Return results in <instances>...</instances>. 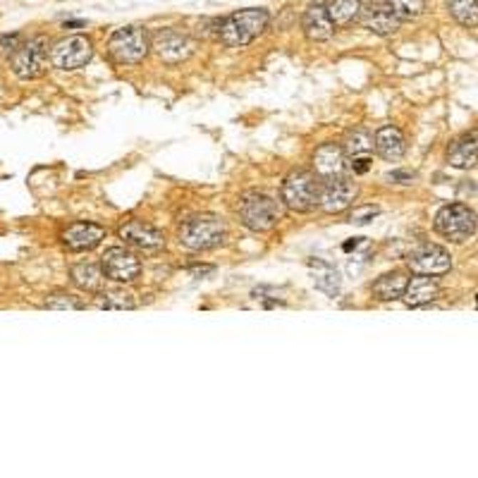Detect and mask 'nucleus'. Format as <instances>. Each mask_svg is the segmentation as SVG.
Wrapping results in <instances>:
<instances>
[{"mask_svg": "<svg viewBox=\"0 0 478 478\" xmlns=\"http://www.w3.org/2000/svg\"><path fill=\"white\" fill-rule=\"evenodd\" d=\"M378 213H380L378 206H359L350 213V223L352 225H368Z\"/></svg>", "mask_w": 478, "mask_h": 478, "instance_id": "c756f323", "label": "nucleus"}, {"mask_svg": "<svg viewBox=\"0 0 478 478\" xmlns=\"http://www.w3.org/2000/svg\"><path fill=\"white\" fill-rule=\"evenodd\" d=\"M302 31L304 36L311 41V44H325V41H330L335 36V31H337V26L327 15V8L325 5H309V8L304 10L302 15Z\"/></svg>", "mask_w": 478, "mask_h": 478, "instance_id": "2eb2a0df", "label": "nucleus"}, {"mask_svg": "<svg viewBox=\"0 0 478 478\" xmlns=\"http://www.w3.org/2000/svg\"><path fill=\"white\" fill-rule=\"evenodd\" d=\"M96 306L106 311H132L136 309V299L132 292L122 290V287H113V290H103L96 297Z\"/></svg>", "mask_w": 478, "mask_h": 478, "instance_id": "b1692460", "label": "nucleus"}, {"mask_svg": "<svg viewBox=\"0 0 478 478\" xmlns=\"http://www.w3.org/2000/svg\"><path fill=\"white\" fill-rule=\"evenodd\" d=\"M409 285V278L402 270H392L380 275L375 283L371 285V292L378 302H397V299L405 297V290Z\"/></svg>", "mask_w": 478, "mask_h": 478, "instance_id": "412c9836", "label": "nucleus"}, {"mask_svg": "<svg viewBox=\"0 0 478 478\" xmlns=\"http://www.w3.org/2000/svg\"><path fill=\"white\" fill-rule=\"evenodd\" d=\"M270 22L268 10L263 8H249V10H239L232 12V15L218 19L215 22V39L220 41L223 46L230 48H244L261 36L265 31V26Z\"/></svg>", "mask_w": 478, "mask_h": 478, "instance_id": "f257e3e1", "label": "nucleus"}, {"mask_svg": "<svg viewBox=\"0 0 478 478\" xmlns=\"http://www.w3.org/2000/svg\"><path fill=\"white\" fill-rule=\"evenodd\" d=\"M345 148L340 143H323V146L316 148L313 153V173H316L320 180H327V177L342 175L345 170Z\"/></svg>", "mask_w": 478, "mask_h": 478, "instance_id": "a211bd4d", "label": "nucleus"}, {"mask_svg": "<svg viewBox=\"0 0 478 478\" xmlns=\"http://www.w3.org/2000/svg\"><path fill=\"white\" fill-rule=\"evenodd\" d=\"M400 19H416L426 12V0H387Z\"/></svg>", "mask_w": 478, "mask_h": 478, "instance_id": "c85d7f7f", "label": "nucleus"}, {"mask_svg": "<svg viewBox=\"0 0 478 478\" xmlns=\"http://www.w3.org/2000/svg\"><path fill=\"white\" fill-rule=\"evenodd\" d=\"M447 163L452 168L469 170L478 163V129L459 136L447 151Z\"/></svg>", "mask_w": 478, "mask_h": 478, "instance_id": "aec40b11", "label": "nucleus"}, {"mask_svg": "<svg viewBox=\"0 0 478 478\" xmlns=\"http://www.w3.org/2000/svg\"><path fill=\"white\" fill-rule=\"evenodd\" d=\"M320 189L323 180L311 170H299L285 177L280 189V201L295 213H311L320 206Z\"/></svg>", "mask_w": 478, "mask_h": 478, "instance_id": "7ed1b4c3", "label": "nucleus"}, {"mask_svg": "<svg viewBox=\"0 0 478 478\" xmlns=\"http://www.w3.org/2000/svg\"><path fill=\"white\" fill-rule=\"evenodd\" d=\"M387 180L397 184H412L416 180V175L409 173V170H392V173H387Z\"/></svg>", "mask_w": 478, "mask_h": 478, "instance_id": "2f4dec72", "label": "nucleus"}, {"mask_svg": "<svg viewBox=\"0 0 478 478\" xmlns=\"http://www.w3.org/2000/svg\"><path fill=\"white\" fill-rule=\"evenodd\" d=\"M440 297V285L433 275H416L409 280L407 290H405V304L416 309V306H426L430 302Z\"/></svg>", "mask_w": 478, "mask_h": 478, "instance_id": "6ab92c4d", "label": "nucleus"}, {"mask_svg": "<svg viewBox=\"0 0 478 478\" xmlns=\"http://www.w3.org/2000/svg\"><path fill=\"white\" fill-rule=\"evenodd\" d=\"M407 263L412 273L416 275H445L452 268V256L447 254V249L438 247V244H419L416 249L409 251Z\"/></svg>", "mask_w": 478, "mask_h": 478, "instance_id": "9b49d317", "label": "nucleus"}, {"mask_svg": "<svg viewBox=\"0 0 478 478\" xmlns=\"http://www.w3.org/2000/svg\"><path fill=\"white\" fill-rule=\"evenodd\" d=\"M433 228L438 235H442L449 242H467L469 237H474L478 228V218L467 203H449L438 210L433 220Z\"/></svg>", "mask_w": 478, "mask_h": 478, "instance_id": "423d86ee", "label": "nucleus"}, {"mask_svg": "<svg viewBox=\"0 0 478 478\" xmlns=\"http://www.w3.org/2000/svg\"><path fill=\"white\" fill-rule=\"evenodd\" d=\"M359 196V184L347 175H335L323 180V189H320V210L327 215L342 213L357 201Z\"/></svg>", "mask_w": 478, "mask_h": 478, "instance_id": "9d476101", "label": "nucleus"}, {"mask_svg": "<svg viewBox=\"0 0 478 478\" xmlns=\"http://www.w3.org/2000/svg\"><path fill=\"white\" fill-rule=\"evenodd\" d=\"M327 8V15L335 22L337 29H345V26L354 24L361 15V0H330Z\"/></svg>", "mask_w": 478, "mask_h": 478, "instance_id": "393cba45", "label": "nucleus"}, {"mask_svg": "<svg viewBox=\"0 0 478 478\" xmlns=\"http://www.w3.org/2000/svg\"><path fill=\"white\" fill-rule=\"evenodd\" d=\"M46 309H53V311H81L86 309V302L77 295H65V292H60V295H51L46 299Z\"/></svg>", "mask_w": 478, "mask_h": 478, "instance_id": "cd10ccee", "label": "nucleus"}, {"mask_svg": "<svg viewBox=\"0 0 478 478\" xmlns=\"http://www.w3.org/2000/svg\"><path fill=\"white\" fill-rule=\"evenodd\" d=\"M17 46H19V34H12V36L0 39V48H3V51H8V53L15 51Z\"/></svg>", "mask_w": 478, "mask_h": 478, "instance_id": "473e14b6", "label": "nucleus"}, {"mask_svg": "<svg viewBox=\"0 0 478 478\" xmlns=\"http://www.w3.org/2000/svg\"><path fill=\"white\" fill-rule=\"evenodd\" d=\"M93 58V46L86 36H65L51 48V65L63 72L86 67Z\"/></svg>", "mask_w": 478, "mask_h": 478, "instance_id": "1a4fd4ad", "label": "nucleus"}, {"mask_svg": "<svg viewBox=\"0 0 478 478\" xmlns=\"http://www.w3.org/2000/svg\"><path fill=\"white\" fill-rule=\"evenodd\" d=\"M239 223L251 232H270L283 220V201L263 191H247L237 201Z\"/></svg>", "mask_w": 478, "mask_h": 478, "instance_id": "f03ea898", "label": "nucleus"}, {"mask_svg": "<svg viewBox=\"0 0 478 478\" xmlns=\"http://www.w3.org/2000/svg\"><path fill=\"white\" fill-rule=\"evenodd\" d=\"M309 268L313 270V285L318 287L320 292H325L327 297H337L340 295V287H342V278H340V273L332 268L330 263L320 261H309Z\"/></svg>", "mask_w": 478, "mask_h": 478, "instance_id": "5701e85b", "label": "nucleus"}, {"mask_svg": "<svg viewBox=\"0 0 478 478\" xmlns=\"http://www.w3.org/2000/svg\"><path fill=\"white\" fill-rule=\"evenodd\" d=\"M373 148H375V153H378L382 161L397 163V161L405 158V153H407V139H405V134H402L400 127L385 125V127H380L378 132H375Z\"/></svg>", "mask_w": 478, "mask_h": 478, "instance_id": "f3484780", "label": "nucleus"}, {"mask_svg": "<svg viewBox=\"0 0 478 478\" xmlns=\"http://www.w3.org/2000/svg\"><path fill=\"white\" fill-rule=\"evenodd\" d=\"M350 166L354 170V175H366L368 170H371V158H368V156H354Z\"/></svg>", "mask_w": 478, "mask_h": 478, "instance_id": "7c9ffc66", "label": "nucleus"}, {"mask_svg": "<svg viewBox=\"0 0 478 478\" xmlns=\"http://www.w3.org/2000/svg\"><path fill=\"white\" fill-rule=\"evenodd\" d=\"M101 268H103L106 278L113 280V283H134L141 275L139 256L125 247L106 249L103 258H101Z\"/></svg>", "mask_w": 478, "mask_h": 478, "instance_id": "f8f14e48", "label": "nucleus"}, {"mask_svg": "<svg viewBox=\"0 0 478 478\" xmlns=\"http://www.w3.org/2000/svg\"><path fill=\"white\" fill-rule=\"evenodd\" d=\"M445 5L462 26H478V0H445Z\"/></svg>", "mask_w": 478, "mask_h": 478, "instance_id": "bb28decb", "label": "nucleus"}, {"mask_svg": "<svg viewBox=\"0 0 478 478\" xmlns=\"http://www.w3.org/2000/svg\"><path fill=\"white\" fill-rule=\"evenodd\" d=\"M225 239H228V225L223 218L210 213L189 218L180 228V244L189 251L218 249L225 244Z\"/></svg>", "mask_w": 478, "mask_h": 478, "instance_id": "20e7f679", "label": "nucleus"}, {"mask_svg": "<svg viewBox=\"0 0 478 478\" xmlns=\"http://www.w3.org/2000/svg\"><path fill=\"white\" fill-rule=\"evenodd\" d=\"M361 244H364V237H354V239H352V242H347V244H345V247H342V249H345V251H352V249H357V247H361Z\"/></svg>", "mask_w": 478, "mask_h": 478, "instance_id": "72a5a7b5", "label": "nucleus"}, {"mask_svg": "<svg viewBox=\"0 0 478 478\" xmlns=\"http://www.w3.org/2000/svg\"><path fill=\"white\" fill-rule=\"evenodd\" d=\"M345 153L354 158V156H368L373 151V134L366 127H354L342 141Z\"/></svg>", "mask_w": 478, "mask_h": 478, "instance_id": "a878e982", "label": "nucleus"}, {"mask_svg": "<svg viewBox=\"0 0 478 478\" xmlns=\"http://www.w3.org/2000/svg\"><path fill=\"white\" fill-rule=\"evenodd\" d=\"M151 51L158 56L163 63L168 65H180L184 60H189L196 51V41L184 31L177 29H158L151 36Z\"/></svg>", "mask_w": 478, "mask_h": 478, "instance_id": "6e6552de", "label": "nucleus"}, {"mask_svg": "<svg viewBox=\"0 0 478 478\" xmlns=\"http://www.w3.org/2000/svg\"><path fill=\"white\" fill-rule=\"evenodd\" d=\"M106 239V228L96 223H72L63 232V242L70 251H91Z\"/></svg>", "mask_w": 478, "mask_h": 478, "instance_id": "dca6fc26", "label": "nucleus"}, {"mask_svg": "<svg viewBox=\"0 0 478 478\" xmlns=\"http://www.w3.org/2000/svg\"><path fill=\"white\" fill-rule=\"evenodd\" d=\"M359 22L364 24V29H368L375 36H392V34L400 31L402 19L397 17V12L392 10L390 3H371V5H361V15Z\"/></svg>", "mask_w": 478, "mask_h": 478, "instance_id": "4468645a", "label": "nucleus"}, {"mask_svg": "<svg viewBox=\"0 0 478 478\" xmlns=\"http://www.w3.org/2000/svg\"><path fill=\"white\" fill-rule=\"evenodd\" d=\"M108 56L118 65H139L151 53V36H148L146 26L127 24L120 26L108 39Z\"/></svg>", "mask_w": 478, "mask_h": 478, "instance_id": "39448f33", "label": "nucleus"}, {"mask_svg": "<svg viewBox=\"0 0 478 478\" xmlns=\"http://www.w3.org/2000/svg\"><path fill=\"white\" fill-rule=\"evenodd\" d=\"M79 26H84V22H65V29H79Z\"/></svg>", "mask_w": 478, "mask_h": 478, "instance_id": "f704fd0d", "label": "nucleus"}, {"mask_svg": "<svg viewBox=\"0 0 478 478\" xmlns=\"http://www.w3.org/2000/svg\"><path fill=\"white\" fill-rule=\"evenodd\" d=\"M70 278L74 287H79L81 292H101V287L106 283V273L98 263L93 261H81L70 268Z\"/></svg>", "mask_w": 478, "mask_h": 478, "instance_id": "4be33fe9", "label": "nucleus"}, {"mask_svg": "<svg viewBox=\"0 0 478 478\" xmlns=\"http://www.w3.org/2000/svg\"><path fill=\"white\" fill-rule=\"evenodd\" d=\"M48 60H51V53H48L46 36H34L12 51L10 65L19 79H39L48 70Z\"/></svg>", "mask_w": 478, "mask_h": 478, "instance_id": "0eeeda50", "label": "nucleus"}, {"mask_svg": "<svg viewBox=\"0 0 478 478\" xmlns=\"http://www.w3.org/2000/svg\"><path fill=\"white\" fill-rule=\"evenodd\" d=\"M118 235L127 247L143 251V254H158L166 249V235L143 220H127L118 230Z\"/></svg>", "mask_w": 478, "mask_h": 478, "instance_id": "ddd939ff", "label": "nucleus"}]
</instances>
